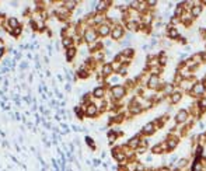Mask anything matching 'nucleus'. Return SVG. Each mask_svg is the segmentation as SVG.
I'll use <instances>...</instances> for the list:
<instances>
[{
  "mask_svg": "<svg viewBox=\"0 0 206 171\" xmlns=\"http://www.w3.org/2000/svg\"><path fill=\"white\" fill-rule=\"evenodd\" d=\"M128 90L125 88V86H121V84H115V86L111 87V91H110V97L111 101H119L126 95Z\"/></svg>",
  "mask_w": 206,
  "mask_h": 171,
  "instance_id": "f257e3e1",
  "label": "nucleus"
},
{
  "mask_svg": "<svg viewBox=\"0 0 206 171\" xmlns=\"http://www.w3.org/2000/svg\"><path fill=\"white\" fill-rule=\"evenodd\" d=\"M84 111V115L87 118H97L100 115V111H98V107L96 105V102H88V104H84V105H80Z\"/></svg>",
  "mask_w": 206,
  "mask_h": 171,
  "instance_id": "f03ea898",
  "label": "nucleus"
},
{
  "mask_svg": "<svg viewBox=\"0 0 206 171\" xmlns=\"http://www.w3.org/2000/svg\"><path fill=\"white\" fill-rule=\"evenodd\" d=\"M83 38H84V42L87 45H93V44H96V42H98L100 36H98V32H97L96 27H91V28H88V30H86Z\"/></svg>",
  "mask_w": 206,
  "mask_h": 171,
  "instance_id": "7ed1b4c3",
  "label": "nucleus"
},
{
  "mask_svg": "<svg viewBox=\"0 0 206 171\" xmlns=\"http://www.w3.org/2000/svg\"><path fill=\"white\" fill-rule=\"evenodd\" d=\"M125 35V28L124 25H121L119 22H115L112 24V28H111V39L112 41H119L121 38H124Z\"/></svg>",
  "mask_w": 206,
  "mask_h": 171,
  "instance_id": "20e7f679",
  "label": "nucleus"
},
{
  "mask_svg": "<svg viewBox=\"0 0 206 171\" xmlns=\"http://www.w3.org/2000/svg\"><path fill=\"white\" fill-rule=\"evenodd\" d=\"M111 28H112V24L110 21H105L104 24L96 27L97 32H98V36H102V38H107V36L111 35Z\"/></svg>",
  "mask_w": 206,
  "mask_h": 171,
  "instance_id": "39448f33",
  "label": "nucleus"
},
{
  "mask_svg": "<svg viewBox=\"0 0 206 171\" xmlns=\"http://www.w3.org/2000/svg\"><path fill=\"white\" fill-rule=\"evenodd\" d=\"M205 93H206L205 84H203L202 81H196V83L194 84V87H192V90L189 91V94H191L192 97H203Z\"/></svg>",
  "mask_w": 206,
  "mask_h": 171,
  "instance_id": "423d86ee",
  "label": "nucleus"
},
{
  "mask_svg": "<svg viewBox=\"0 0 206 171\" xmlns=\"http://www.w3.org/2000/svg\"><path fill=\"white\" fill-rule=\"evenodd\" d=\"M147 87L150 90H158L160 88V76H153L150 74L147 78Z\"/></svg>",
  "mask_w": 206,
  "mask_h": 171,
  "instance_id": "0eeeda50",
  "label": "nucleus"
},
{
  "mask_svg": "<svg viewBox=\"0 0 206 171\" xmlns=\"http://www.w3.org/2000/svg\"><path fill=\"white\" fill-rule=\"evenodd\" d=\"M105 94H107V90H105L104 86H98L96 88H93V91H91V95H93L94 100H104Z\"/></svg>",
  "mask_w": 206,
  "mask_h": 171,
  "instance_id": "6e6552de",
  "label": "nucleus"
},
{
  "mask_svg": "<svg viewBox=\"0 0 206 171\" xmlns=\"http://www.w3.org/2000/svg\"><path fill=\"white\" fill-rule=\"evenodd\" d=\"M188 118H189L188 111H185V109H180V111L177 112V115H175V122H177L178 125H181V123H185L186 121H188Z\"/></svg>",
  "mask_w": 206,
  "mask_h": 171,
  "instance_id": "1a4fd4ad",
  "label": "nucleus"
},
{
  "mask_svg": "<svg viewBox=\"0 0 206 171\" xmlns=\"http://www.w3.org/2000/svg\"><path fill=\"white\" fill-rule=\"evenodd\" d=\"M178 142H180V139H178L175 135H170V136H167V139H166V142H164V143H166V146H167L168 150H172V149L177 147Z\"/></svg>",
  "mask_w": 206,
  "mask_h": 171,
  "instance_id": "9d476101",
  "label": "nucleus"
},
{
  "mask_svg": "<svg viewBox=\"0 0 206 171\" xmlns=\"http://www.w3.org/2000/svg\"><path fill=\"white\" fill-rule=\"evenodd\" d=\"M156 131H157V129H156L154 123H153V122H149V123H146V125L142 128V132H140V133L143 135V136H150V135H153Z\"/></svg>",
  "mask_w": 206,
  "mask_h": 171,
  "instance_id": "9b49d317",
  "label": "nucleus"
},
{
  "mask_svg": "<svg viewBox=\"0 0 206 171\" xmlns=\"http://www.w3.org/2000/svg\"><path fill=\"white\" fill-rule=\"evenodd\" d=\"M90 74H91V72L84 66V64H82V66L77 69V73H76V76L79 78H87V77H90Z\"/></svg>",
  "mask_w": 206,
  "mask_h": 171,
  "instance_id": "f8f14e48",
  "label": "nucleus"
},
{
  "mask_svg": "<svg viewBox=\"0 0 206 171\" xmlns=\"http://www.w3.org/2000/svg\"><path fill=\"white\" fill-rule=\"evenodd\" d=\"M65 55H66V60L68 62H73L74 58L77 55V48L73 46V48H69V49L65 50Z\"/></svg>",
  "mask_w": 206,
  "mask_h": 171,
  "instance_id": "ddd939ff",
  "label": "nucleus"
},
{
  "mask_svg": "<svg viewBox=\"0 0 206 171\" xmlns=\"http://www.w3.org/2000/svg\"><path fill=\"white\" fill-rule=\"evenodd\" d=\"M62 46L65 48V50L69 49V48L76 46V45H74V39L70 38V36H62Z\"/></svg>",
  "mask_w": 206,
  "mask_h": 171,
  "instance_id": "4468645a",
  "label": "nucleus"
},
{
  "mask_svg": "<svg viewBox=\"0 0 206 171\" xmlns=\"http://www.w3.org/2000/svg\"><path fill=\"white\" fill-rule=\"evenodd\" d=\"M181 100H182V93H181L180 90H174V93L170 95V101H171V104H177V102H180Z\"/></svg>",
  "mask_w": 206,
  "mask_h": 171,
  "instance_id": "2eb2a0df",
  "label": "nucleus"
},
{
  "mask_svg": "<svg viewBox=\"0 0 206 171\" xmlns=\"http://www.w3.org/2000/svg\"><path fill=\"white\" fill-rule=\"evenodd\" d=\"M200 13H202V6H200L199 3H195V6L191 8L189 14L192 16V18H196V17H199V16H200Z\"/></svg>",
  "mask_w": 206,
  "mask_h": 171,
  "instance_id": "dca6fc26",
  "label": "nucleus"
},
{
  "mask_svg": "<svg viewBox=\"0 0 206 171\" xmlns=\"http://www.w3.org/2000/svg\"><path fill=\"white\" fill-rule=\"evenodd\" d=\"M139 145H140V137H139V136H133L132 139L128 140V145L126 146L129 149H135V150H136Z\"/></svg>",
  "mask_w": 206,
  "mask_h": 171,
  "instance_id": "f3484780",
  "label": "nucleus"
},
{
  "mask_svg": "<svg viewBox=\"0 0 206 171\" xmlns=\"http://www.w3.org/2000/svg\"><path fill=\"white\" fill-rule=\"evenodd\" d=\"M79 4H80V3L79 2H74V0H68V2H63V6H65V7L68 8L69 11H72V13H73V10H76V7Z\"/></svg>",
  "mask_w": 206,
  "mask_h": 171,
  "instance_id": "a211bd4d",
  "label": "nucleus"
},
{
  "mask_svg": "<svg viewBox=\"0 0 206 171\" xmlns=\"http://www.w3.org/2000/svg\"><path fill=\"white\" fill-rule=\"evenodd\" d=\"M167 35H168V38H171V39H180V34H178V31L175 30L172 25L167 28Z\"/></svg>",
  "mask_w": 206,
  "mask_h": 171,
  "instance_id": "6ab92c4d",
  "label": "nucleus"
},
{
  "mask_svg": "<svg viewBox=\"0 0 206 171\" xmlns=\"http://www.w3.org/2000/svg\"><path fill=\"white\" fill-rule=\"evenodd\" d=\"M23 31H24V27H23V25H20V27H17L16 30H13L10 35H12L13 38H20L21 34H23Z\"/></svg>",
  "mask_w": 206,
  "mask_h": 171,
  "instance_id": "aec40b11",
  "label": "nucleus"
},
{
  "mask_svg": "<svg viewBox=\"0 0 206 171\" xmlns=\"http://www.w3.org/2000/svg\"><path fill=\"white\" fill-rule=\"evenodd\" d=\"M198 108L200 109V112H203V111H206V97H200L199 98V101H198Z\"/></svg>",
  "mask_w": 206,
  "mask_h": 171,
  "instance_id": "412c9836",
  "label": "nucleus"
},
{
  "mask_svg": "<svg viewBox=\"0 0 206 171\" xmlns=\"http://www.w3.org/2000/svg\"><path fill=\"white\" fill-rule=\"evenodd\" d=\"M74 114H76L77 119H84V118H86L84 111H83L82 107H76V108H74Z\"/></svg>",
  "mask_w": 206,
  "mask_h": 171,
  "instance_id": "4be33fe9",
  "label": "nucleus"
},
{
  "mask_svg": "<svg viewBox=\"0 0 206 171\" xmlns=\"http://www.w3.org/2000/svg\"><path fill=\"white\" fill-rule=\"evenodd\" d=\"M152 151L154 154H161V153H164V149H163V145H154L152 147Z\"/></svg>",
  "mask_w": 206,
  "mask_h": 171,
  "instance_id": "5701e85b",
  "label": "nucleus"
},
{
  "mask_svg": "<svg viewBox=\"0 0 206 171\" xmlns=\"http://www.w3.org/2000/svg\"><path fill=\"white\" fill-rule=\"evenodd\" d=\"M186 164H188V160H186V159H181L180 161H178V165H177V168H180V170H182V168L185 167Z\"/></svg>",
  "mask_w": 206,
  "mask_h": 171,
  "instance_id": "b1692460",
  "label": "nucleus"
},
{
  "mask_svg": "<svg viewBox=\"0 0 206 171\" xmlns=\"http://www.w3.org/2000/svg\"><path fill=\"white\" fill-rule=\"evenodd\" d=\"M126 73H128V67H126V66H122L121 69H119L118 74H119V76H126Z\"/></svg>",
  "mask_w": 206,
  "mask_h": 171,
  "instance_id": "393cba45",
  "label": "nucleus"
},
{
  "mask_svg": "<svg viewBox=\"0 0 206 171\" xmlns=\"http://www.w3.org/2000/svg\"><path fill=\"white\" fill-rule=\"evenodd\" d=\"M86 142H87V145H88V147H91L94 150L96 149V145H94V140H91L90 137H86Z\"/></svg>",
  "mask_w": 206,
  "mask_h": 171,
  "instance_id": "a878e982",
  "label": "nucleus"
},
{
  "mask_svg": "<svg viewBox=\"0 0 206 171\" xmlns=\"http://www.w3.org/2000/svg\"><path fill=\"white\" fill-rule=\"evenodd\" d=\"M158 171H171V168H170V167H160V168H158Z\"/></svg>",
  "mask_w": 206,
  "mask_h": 171,
  "instance_id": "bb28decb",
  "label": "nucleus"
},
{
  "mask_svg": "<svg viewBox=\"0 0 206 171\" xmlns=\"http://www.w3.org/2000/svg\"><path fill=\"white\" fill-rule=\"evenodd\" d=\"M3 55H4V48H0V59L3 58Z\"/></svg>",
  "mask_w": 206,
  "mask_h": 171,
  "instance_id": "cd10ccee",
  "label": "nucleus"
},
{
  "mask_svg": "<svg viewBox=\"0 0 206 171\" xmlns=\"http://www.w3.org/2000/svg\"><path fill=\"white\" fill-rule=\"evenodd\" d=\"M205 88H206V84H205Z\"/></svg>",
  "mask_w": 206,
  "mask_h": 171,
  "instance_id": "c85d7f7f",
  "label": "nucleus"
}]
</instances>
